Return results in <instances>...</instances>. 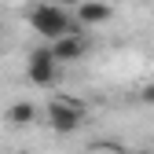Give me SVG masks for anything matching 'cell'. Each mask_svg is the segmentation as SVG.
<instances>
[{"label": "cell", "mask_w": 154, "mask_h": 154, "mask_svg": "<svg viewBox=\"0 0 154 154\" xmlns=\"http://www.w3.org/2000/svg\"><path fill=\"white\" fill-rule=\"evenodd\" d=\"M29 26L41 33L48 44H55V41H59V37H66L70 29H77L70 8H66V4H48V0L29 8Z\"/></svg>", "instance_id": "6da1fadb"}, {"label": "cell", "mask_w": 154, "mask_h": 154, "mask_svg": "<svg viewBox=\"0 0 154 154\" xmlns=\"http://www.w3.org/2000/svg\"><path fill=\"white\" fill-rule=\"evenodd\" d=\"M85 103L81 99H70V95H55V99H48L44 106V121L48 128L55 132V136H70V132H77L85 125Z\"/></svg>", "instance_id": "7a4b0ae2"}, {"label": "cell", "mask_w": 154, "mask_h": 154, "mask_svg": "<svg viewBox=\"0 0 154 154\" xmlns=\"http://www.w3.org/2000/svg\"><path fill=\"white\" fill-rule=\"evenodd\" d=\"M59 66H63V59L55 55V48H51V44L33 48V51H29V59H26V77H29L33 85L48 88V85L59 81Z\"/></svg>", "instance_id": "3957f363"}, {"label": "cell", "mask_w": 154, "mask_h": 154, "mask_svg": "<svg viewBox=\"0 0 154 154\" xmlns=\"http://www.w3.org/2000/svg\"><path fill=\"white\" fill-rule=\"evenodd\" d=\"M51 48H55V55H59L63 63H73V59H81V55L88 51V37H85V33H77V29H70V33L59 37Z\"/></svg>", "instance_id": "277c9868"}, {"label": "cell", "mask_w": 154, "mask_h": 154, "mask_svg": "<svg viewBox=\"0 0 154 154\" xmlns=\"http://www.w3.org/2000/svg\"><path fill=\"white\" fill-rule=\"evenodd\" d=\"M110 15H114V11H110L106 0H85L81 8H73V18H77L81 26H103Z\"/></svg>", "instance_id": "5b68a950"}, {"label": "cell", "mask_w": 154, "mask_h": 154, "mask_svg": "<svg viewBox=\"0 0 154 154\" xmlns=\"http://www.w3.org/2000/svg\"><path fill=\"white\" fill-rule=\"evenodd\" d=\"M33 118H37V103H29V99L15 103V106L8 110V121H11V125H29Z\"/></svg>", "instance_id": "8992f818"}, {"label": "cell", "mask_w": 154, "mask_h": 154, "mask_svg": "<svg viewBox=\"0 0 154 154\" xmlns=\"http://www.w3.org/2000/svg\"><path fill=\"white\" fill-rule=\"evenodd\" d=\"M95 154H125L121 147H95Z\"/></svg>", "instance_id": "52a82bcc"}, {"label": "cell", "mask_w": 154, "mask_h": 154, "mask_svg": "<svg viewBox=\"0 0 154 154\" xmlns=\"http://www.w3.org/2000/svg\"><path fill=\"white\" fill-rule=\"evenodd\" d=\"M59 4H66V8L73 11V8H81V4H85V0H59Z\"/></svg>", "instance_id": "ba28073f"}]
</instances>
